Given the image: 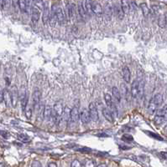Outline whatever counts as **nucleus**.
<instances>
[{
  "mask_svg": "<svg viewBox=\"0 0 167 167\" xmlns=\"http://www.w3.org/2000/svg\"><path fill=\"white\" fill-rule=\"evenodd\" d=\"M89 114H90V117H91V120L93 121H98V109H97V106L95 103H90L89 104Z\"/></svg>",
  "mask_w": 167,
  "mask_h": 167,
  "instance_id": "20e7f679",
  "label": "nucleus"
},
{
  "mask_svg": "<svg viewBox=\"0 0 167 167\" xmlns=\"http://www.w3.org/2000/svg\"><path fill=\"white\" fill-rule=\"evenodd\" d=\"M4 100L5 102V104L7 106H9V104H11V97H10V93L9 92L8 90H4Z\"/></svg>",
  "mask_w": 167,
  "mask_h": 167,
  "instance_id": "4be33fe9",
  "label": "nucleus"
},
{
  "mask_svg": "<svg viewBox=\"0 0 167 167\" xmlns=\"http://www.w3.org/2000/svg\"><path fill=\"white\" fill-rule=\"evenodd\" d=\"M80 118H81V122L83 124H87L91 120V117H90V114L89 111L87 110H83L80 114Z\"/></svg>",
  "mask_w": 167,
  "mask_h": 167,
  "instance_id": "4468645a",
  "label": "nucleus"
},
{
  "mask_svg": "<svg viewBox=\"0 0 167 167\" xmlns=\"http://www.w3.org/2000/svg\"><path fill=\"white\" fill-rule=\"evenodd\" d=\"M123 80L126 81L127 83L130 82V78H131V74H130V70L129 69L125 66L123 69Z\"/></svg>",
  "mask_w": 167,
  "mask_h": 167,
  "instance_id": "a211bd4d",
  "label": "nucleus"
},
{
  "mask_svg": "<svg viewBox=\"0 0 167 167\" xmlns=\"http://www.w3.org/2000/svg\"><path fill=\"white\" fill-rule=\"evenodd\" d=\"M34 3L37 8L39 7L40 8H42L44 7V1H35Z\"/></svg>",
  "mask_w": 167,
  "mask_h": 167,
  "instance_id": "72a5a7b5",
  "label": "nucleus"
},
{
  "mask_svg": "<svg viewBox=\"0 0 167 167\" xmlns=\"http://www.w3.org/2000/svg\"><path fill=\"white\" fill-rule=\"evenodd\" d=\"M162 103H163L162 94H156V95L151 99L149 106H148V111H149L150 115H152L155 112H156L159 109V107L162 104Z\"/></svg>",
  "mask_w": 167,
  "mask_h": 167,
  "instance_id": "f257e3e1",
  "label": "nucleus"
},
{
  "mask_svg": "<svg viewBox=\"0 0 167 167\" xmlns=\"http://www.w3.org/2000/svg\"><path fill=\"white\" fill-rule=\"evenodd\" d=\"M0 4H1V1H0ZM0 6H1V5H0Z\"/></svg>",
  "mask_w": 167,
  "mask_h": 167,
  "instance_id": "a19ab883",
  "label": "nucleus"
},
{
  "mask_svg": "<svg viewBox=\"0 0 167 167\" xmlns=\"http://www.w3.org/2000/svg\"><path fill=\"white\" fill-rule=\"evenodd\" d=\"M24 111H25V115L28 119H30L31 116H32V108L31 106H29V104H27L25 109H24Z\"/></svg>",
  "mask_w": 167,
  "mask_h": 167,
  "instance_id": "bb28decb",
  "label": "nucleus"
},
{
  "mask_svg": "<svg viewBox=\"0 0 167 167\" xmlns=\"http://www.w3.org/2000/svg\"><path fill=\"white\" fill-rule=\"evenodd\" d=\"M40 16H41V12L38 8H32L31 9V19H32V23L34 24L39 22V19H40Z\"/></svg>",
  "mask_w": 167,
  "mask_h": 167,
  "instance_id": "9d476101",
  "label": "nucleus"
},
{
  "mask_svg": "<svg viewBox=\"0 0 167 167\" xmlns=\"http://www.w3.org/2000/svg\"><path fill=\"white\" fill-rule=\"evenodd\" d=\"M50 13H51V10L49 8V3L46 1L44 2V7H43V23L46 24L49 21L50 18Z\"/></svg>",
  "mask_w": 167,
  "mask_h": 167,
  "instance_id": "0eeeda50",
  "label": "nucleus"
},
{
  "mask_svg": "<svg viewBox=\"0 0 167 167\" xmlns=\"http://www.w3.org/2000/svg\"><path fill=\"white\" fill-rule=\"evenodd\" d=\"M92 11L93 13L97 15H101L103 13V9L100 4L97 2H92Z\"/></svg>",
  "mask_w": 167,
  "mask_h": 167,
  "instance_id": "9b49d317",
  "label": "nucleus"
},
{
  "mask_svg": "<svg viewBox=\"0 0 167 167\" xmlns=\"http://www.w3.org/2000/svg\"><path fill=\"white\" fill-rule=\"evenodd\" d=\"M158 24L161 28H165L166 25V17L165 14H161L158 19Z\"/></svg>",
  "mask_w": 167,
  "mask_h": 167,
  "instance_id": "412c9836",
  "label": "nucleus"
},
{
  "mask_svg": "<svg viewBox=\"0 0 167 167\" xmlns=\"http://www.w3.org/2000/svg\"><path fill=\"white\" fill-rule=\"evenodd\" d=\"M71 167H81V162L78 160H74L71 164Z\"/></svg>",
  "mask_w": 167,
  "mask_h": 167,
  "instance_id": "473e14b6",
  "label": "nucleus"
},
{
  "mask_svg": "<svg viewBox=\"0 0 167 167\" xmlns=\"http://www.w3.org/2000/svg\"><path fill=\"white\" fill-rule=\"evenodd\" d=\"M140 8H141V10L143 12V14H144V17H148L149 16V14H150V9H149V8H148V6L146 4H142L141 5H140Z\"/></svg>",
  "mask_w": 167,
  "mask_h": 167,
  "instance_id": "a878e982",
  "label": "nucleus"
},
{
  "mask_svg": "<svg viewBox=\"0 0 167 167\" xmlns=\"http://www.w3.org/2000/svg\"><path fill=\"white\" fill-rule=\"evenodd\" d=\"M81 4H82V7L84 8V9L86 10L87 14H91V13H92V2H91V1H84V2H81Z\"/></svg>",
  "mask_w": 167,
  "mask_h": 167,
  "instance_id": "6ab92c4d",
  "label": "nucleus"
},
{
  "mask_svg": "<svg viewBox=\"0 0 167 167\" xmlns=\"http://www.w3.org/2000/svg\"><path fill=\"white\" fill-rule=\"evenodd\" d=\"M52 115H53V110L51 109V105L47 104L46 107H45V109H44V111H43L44 119H45L46 121H49L52 117Z\"/></svg>",
  "mask_w": 167,
  "mask_h": 167,
  "instance_id": "ddd939ff",
  "label": "nucleus"
},
{
  "mask_svg": "<svg viewBox=\"0 0 167 167\" xmlns=\"http://www.w3.org/2000/svg\"><path fill=\"white\" fill-rule=\"evenodd\" d=\"M78 12H79V14L82 18H86L87 16V13H86V10L84 9V8L82 7V4L81 3H79V5H78Z\"/></svg>",
  "mask_w": 167,
  "mask_h": 167,
  "instance_id": "393cba45",
  "label": "nucleus"
},
{
  "mask_svg": "<svg viewBox=\"0 0 167 167\" xmlns=\"http://www.w3.org/2000/svg\"><path fill=\"white\" fill-rule=\"evenodd\" d=\"M41 98V93L39 89H35L33 93V108L37 110L40 105V101Z\"/></svg>",
  "mask_w": 167,
  "mask_h": 167,
  "instance_id": "423d86ee",
  "label": "nucleus"
},
{
  "mask_svg": "<svg viewBox=\"0 0 167 167\" xmlns=\"http://www.w3.org/2000/svg\"><path fill=\"white\" fill-rule=\"evenodd\" d=\"M112 93H113V97L116 99V100L118 102H120V100H121V94H120V91L118 90V89L117 87H113V89H112Z\"/></svg>",
  "mask_w": 167,
  "mask_h": 167,
  "instance_id": "aec40b11",
  "label": "nucleus"
},
{
  "mask_svg": "<svg viewBox=\"0 0 167 167\" xmlns=\"http://www.w3.org/2000/svg\"><path fill=\"white\" fill-rule=\"evenodd\" d=\"M120 4H121V8L123 12V13L124 14H127V13H128V11H129V5H128V1H121L120 2Z\"/></svg>",
  "mask_w": 167,
  "mask_h": 167,
  "instance_id": "5701e85b",
  "label": "nucleus"
},
{
  "mask_svg": "<svg viewBox=\"0 0 167 167\" xmlns=\"http://www.w3.org/2000/svg\"><path fill=\"white\" fill-rule=\"evenodd\" d=\"M18 139L21 141H23L24 143H27L29 141V137L27 135H24V134H19L18 135Z\"/></svg>",
  "mask_w": 167,
  "mask_h": 167,
  "instance_id": "cd10ccee",
  "label": "nucleus"
},
{
  "mask_svg": "<svg viewBox=\"0 0 167 167\" xmlns=\"http://www.w3.org/2000/svg\"><path fill=\"white\" fill-rule=\"evenodd\" d=\"M138 85H139L138 80H134L133 82L132 86H131V95L133 98H138Z\"/></svg>",
  "mask_w": 167,
  "mask_h": 167,
  "instance_id": "f8f14e48",
  "label": "nucleus"
},
{
  "mask_svg": "<svg viewBox=\"0 0 167 167\" xmlns=\"http://www.w3.org/2000/svg\"><path fill=\"white\" fill-rule=\"evenodd\" d=\"M10 97H11V104L14 107H15L17 105L18 98H19V94H18V91L15 87L13 88L10 93Z\"/></svg>",
  "mask_w": 167,
  "mask_h": 167,
  "instance_id": "2eb2a0df",
  "label": "nucleus"
},
{
  "mask_svg": "<svg viewBox=\"0 0 167 167\" xmlns=\"http://www.w3.org/2000/svg\"><path fill=\"white\" fill-rule=\"evenodd\" d=\"M66 9H67V13H68L69 17H72V16H73V7H72V5H71L69 4L67 5V7H66Z\"/></svg>",
  "mask_w": 167,
  "mask_h": 167,
  "instance_id": "2f4dec72",
  "label": "nucleus"
},
{
  "mask_svg": "<svg viewBox=\"0 0 167 167\" xmlns=\"http://www.w3.org/2000/svg\"><path fill=\"white\" fill-rule=\"evenodd\" d=\"M80 118V112L77 107H73L70 111V121L76 123Z\"/></svg>",
  "mask_w": 167,
  "mask_h": 167,
  "instance_id": "6e6552de",
  "label": "nucleus"
},
{
  "mask_svg": "<svg viewBox=\"0 0 167 167\" xmlns=\"http://www.w3.org/2000/svg\"><path fill=\"white\" fill-rule=\"evenodd\" d=\"M4 101V90L0 89V103Z\"/></svg>",
  "mask_w": 167,
  "mask_h": 167,
  "instance_id": "e433bc0d",
  "label": "nucleus"
},
{
  "mask_svg": "<svg viewBox=\"0 0 167 167\" xmlns=\"http://www.w3.org/2000/svg\"><path fill=\"white\" fill-rule=\"evenodd\" d=\"M103 115L107 120L109 122H113V115L108 109H107V108L103 109Z\"/></svg>",
  "mask_w": 167,
  "mask_h": 167,
  "instance_id": "dca6fc26",
  "label": "nucleus"
},
{
  "mask_svg": "<svg viewBox=\"0 0 167 167\" xmlns=\"http://www.w3.org/2000/svg\"><path fill=\"white\" fill-rule=\"evenodd\" d=\"M31 167H41V162L38 161H34L31 164Z\"/></svg>",
  "mask_w": 167,
  "mask_h": 167,
  "instance_id": "f704fd0d",
  "label": "nucleus"
},
{
  "mask_svg": "<svg viewBox=\"0 0 167 167\" xmlns=\"http://www.w3.org/2000/svg\"><path fill=\"white\" fill-rule=\"evenodd\" d=\"M97 167H107V165H105V164H101V165H99V166Z\"/></svg>",
  "mask_w": 167,
  "mask_h": 167,
  "instance_id": "58836bf2",
  "label": "nucleus"
},
{
  "mask_svg": "<svg viewBox=\"0 0 167 167\" xmlns=\"http://www.w3.org/2000/svg\"><path fill=\"white\" fill-rule=\"evenodd\" d=\"M114 11L116 12V13H117V15H118V18L123 19V16H124V13H123V10H122L121 6L116 5L115 8H114Z\"/></svg>",
  "mask_w": 167,
  "mask_h": 167,
  "instance_id": "b1692460",
  "label": "nucleus"
},
{
  "mask_svg": "<svg viewBox=\"0 0 167 167\" xmlns=\"http://www.w3.org/2000/svg\"><path fill=\"white\" fill-rule=\"evenodd\" d=\"M144 94V83L139 82L138 85V98H141Z\"/></svg>",
  "mask_w": 167,
  "mask_h": 167,
  "instance_id": "c756f323",
  "label": "nucleus"
},
{
  "mask_svg": "<svg viewBox=\"0 0 167 167\" xmlns=\"http://www.w3.org/2000/svg\"><path fill=\"white\" fill-rule=\"evenodd\" d=\"M29 3H30L29 1H23V0L18 2L19 6V8H20L21 12L26 13V12L28 11V8H29Z\"/></svg>",
  "mask_w": 167,
  "mask_h": 167,
  "instance_id": "f3484780",
  "label": "nucleus"
},
{
  "mask_svg": "<svg viewBox=\"0 0 167 167\" xmlns=\"http://www.w3.org/2000/svg\"><path fill=\"white\" fill-rule=\"evenodd\" d=\"M48 167H57V166H56V163L51 162V163H50V164L48 165Z\"/></svg>",
  "mask_w": 167,
  "mask_h": 167,
  "instance_id": "4c0bfd02",
  "label": "nucleus"
},
{
  "mask_svg": "<svg viewBox=\"0 0 167 167\" xmlns=\"http://www.w3.org/2000/svg\"><path fill=\"white\" fill-rule=\"evenodd\" d=\"M105 14H106V16L108 18L112 17V15H113V9H112V7L110 5H108L105 8Z\"/></svg>",
  "mask_w": 167,
  "mask_h": 167,
  "instance_id": "c85d7f7f",
  "label": "nucleus"
},
{
  "mask_svg": "<svg viewBox=\"0 0 167 167\" xmlns=\"http://www.w3.org/2000/svg\"><path fill=\"white\" fill-rule=\"evenodd\" d=\"M154 122L156 125H161L167 122V104L164 105L162 108L156 111Z\"/></svg>",
  "mask_w": 167,
  "mask_h": 167,
  "instance_id": "f03ea898",
  "label": "nucleus"
},
{
  "mask_svg": "<svg viewBox=\"0 0 167 167\" xmlns=\"http://www.w3.org/2000/svg\"><path fill=\"white\" fill-rule=\"evenodd\" d=\"M55 8V13H56V21L59 23H62L65 22V15H64L63 10L57 6L54 5Z\"/></svg>",
  "mask_w": 167,
  "mask_h": 167,
  "instance_id": "1a4fd4ad",
  "label": "nucleus"
},
{
  "mask_svg": "<svg viewBox=\"0 0 167 167\" xmlns=\"http://www.w3.org/2000/svg\"><path fill=\"white\" fill-rule=\"evenodd\" d=\"M123 139H125V140H128V141H132L133 140V137L128 135H124L123 136Z\"/></svg>",
  "mask_w": 167,
  "mask_h": 167,
  "instance_id": "c9c22d12",
  "label": "nucleus"
},
{
  "mask_svg": "<svg viewBox=\"0 0 167 167\" xmlns=\"http://www.w3.org/2000/svg\"><path fill=\"white\" fill-rule=\"evenodd\" d=\"M84 166L85 167H95V163L92 160L86 159L84 162Z\"/></svg>",
  "mask_w": 167,
  "mask_h": 167,
  "instance_id": "7c9ffc66",
  "label": "nucleus"
},
{
  "mask_svg": "<svg viewBox=\"0 0 167 167\" xmlns=\"http://www.w3.org/2000/svg\"><path fill=\"white\" fill-rule=\"evenodd\" d=\"M0 167H5V166L4 163H0Z\"/></svg>",
  "mask_w": 167,
  "mask_h": 167,
  "instance_id": "ea45409f",
  "label": "nucleus"
},
{
  "mask_svg": "<svg viewBox=\"0 0 167 167\" xmlns=\"http://www.w3.org/2000/svg\"><path fill=\"white\" fill-rule=\"evenodd\" d=\"M104 99H105V102L107 105L108 106V108L110 109V111L112 112V114H116L117 113V108H116V105L112 99V96L110 95L109 94H104Z\"/></svg>",
  "mask_w": 167,
  "mask_h": 167,
  "instance_id": "7ed1b4c3",
  "label": "nucleus"
},
{
  "mask_svg": "<svg viewBox=\"0 0 167 167\" xmlns=\"http://www.w3.org/2000/svg\"><path fill=\"white\" fill-rule=\"evenodd\" d=\"M64 112V106L61 101L56 102L54 106H53V113L54 115H56L57 117H61L63 115Z\"/></svg>",
  "mask_w": 167,
  "mask_h": 167,
  "instance_id": "39448f33",
  "label": "nucleus"
}]
</instances>
